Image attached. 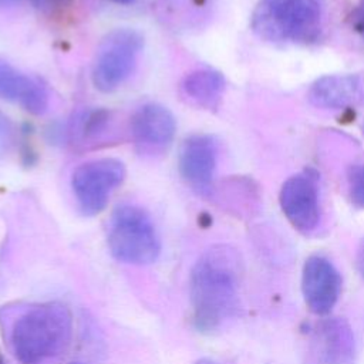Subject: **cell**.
<instances>
[{"instance_id":"1","label":"cell","mask_w":364,"mask_h":364,"mask_svg":"<svg viewBox=\"0 0 364 364\" xmlns=\"http://www.w3.org/2000/svg\"><path fill=\"white\" fill-rule=\"evenodd\" d=\"M242 260L228 245L205 250L192 267L189 296L198 331L213 333L232 320L240 303Z\"/></svg>"},{"instance_id":"2","label":"cell","mask_w":364,"mask_h":364,"mask_svg":"<svg viewBox=\"0 0 364 364\" xmlns=\"http://www.w3.org/2000/svg\"><path fill=\"white\" fill-rule=\"evenodd\" d=\"M73 336L70 309L58 301L28 307L11 324L10 344L21 364H43L64 353Z\"/></svg>"},{"instance_id":"3","label":"cell","mask_w":364,"mask_h":364,"mask_svg":"<svg viewBox=\"0 0 364 364\" xmlns=\"http://www.w3.org/2000/svg\"><path fill=\"white\" fill-rule=\"evenodd\" d=\"M107 239L112 256L124 263L149 264L161 252L159 237L149 215L135 205L115 208Z\"/></svg>"},{"instance_id":"4","label":"cell","mask_w":364,"mask_h":364,"mask_svg":"<svg viewBox=\"0 0 364 364\" xmlns=\"http://www.w3.org/2000/svg\"><path fill=\"white\" fill-rule=\"evenodd\" d=\"M321 0H262L256 16V28L274 37L309 41L321 27Z\"/></svg>"},{"instance_id":"5","label":"cell","mask_w":364,"mask_h":364,"mask_svg":"<svg viewBox=\"0 0 364 364\" xmlns=\"http://www.w3.org/2000/svg\"><path fill=\"white\" fill-rule=\"evenodd\" d=\"M144 38L134 28H115L100 43L92 63L94 85L109 92L118 88L134 71Z\"/></svg>"},{"instance_id":"6","label":"cell","mask_w":364,"mask_h":364,"mask_svg":"<svg viewBox=\"0 0 364 364\" xmlns=\"http://www.w3.org/2000/svg\"><path fill=\"white\" fill-rule=\"evenodd\" d=\"M124 178L125 166L114 158L94 159L80 165L73 172L71 188L81 210L85 215L100 213Z\"/></svg>"},{"instance_id":"7","label":"cell","mask_w":364,"mask_h":364,"mask_svg":"<svg viewBox=\"0 0 364 364\" xmlns=\"http://www.w3.org/2000/svg\"><path fill=\"white\" fill-rule=\"evenodd\" d=\"M301 291L311 313L328 314L340 297L341 276L328 259L310 256L301 272Z\"/></svg>"},{"instance_id":"8","label":"cell","mask_w":364,"mask_h":364,"mask_svg":"<svg viewBox=\"0 0 364 364\" xmlns=\"http://www.w3.org/2000/svg\"><path fill=\"white\" fill-rule=\"evenodd\" d=\"M176 131L172 112L161 104H145L131 118V134L142 152L156 154L165 151Z\"/></svg>"},{"instance_id":"9","label":"cell","mask_w":364,"mask_h":364,"mask_svg":"<svg viewBox=\"0 0 364 364\" xmlns=\"http://www.w3.org/2000/svg\"><path fill=\"white\" fill-rule=\"evenodd\" d=\"M280 205L286 218L297 230L309 233L318 225V193L311 178L297 175L287 179L280 192Z\"/></svg>"},{"instance_id":"10","label":"cell","mask_w":364,"mask_h":364,"mask_svg":"<svg viewBox=\"0 0 364 364\" xmlns=\"http://www.w3.org/2000/svg\"><path fill=\"white\" fill-rule=\"evenodd\" d=\"M216 168V146L210 136L193 135L188 138L179 154V171L183 179L199 193L212 189Z\"/></svg>"},{"instance_id":"11","label":"cell","mask_w":364,"mask_h":364,"mask_svg":"<svg viewBox=\"0 0 364 364\" xmlns=\"http://www.w3.org/2000/svg\"><path fill=\"white\" fill-rule=\"evenodd\" d=\"M0 97L20 104L31 114H43L48 107L46 87L6 61H0Z\"/></svg>"},{"instance_id":"12","label":"cell","mask_w":364,"mask_h":364,"mask_svg":"<svg viewBox=\"0 0 364 364\" xmlns=\"http://www.w3.org/2000/svg\"><path fill=\"white\" fill-rule=\"evenodd\" d=\"M361 97V82L355 75H328L313 84L309 91L311 104L323 108H344Z\"/></svg>"},{"instance_id":"13","label":"cell","mask_w":364,"mask_h":364,"mask_svg":"<svg viewBox=\"0 0 364 364\" xmlns=\"http://www.w3.org/2000/svg\"><path fill=\"white\" fill-rule=\"evenodd\" d=\"M223 78L212 70H196L188 74L182 82L183 94L195 104L213 108L223 91Z\"/></svg>"},{"instance_id":"14","label":"cell","mask_w":364,"mask_h":364,"mask_svg":"<svg viewBox=\"0 0 364 364\" xmlns=\"http://www.w3.org/2000/svg\"><path fill=\"white\" fill-rule=\"evenodd\" d=\"M109 112L102 108H91L80 112L73 125V135L75 139L85 142L98 138L107 128Z\"/></svg>"},{"instance_id":"15","label":"cell","mask_w":364,"mask_h":364,"mask_svg":"<svg viewBox=\"0 0 364 364\" xmlns=\"http://www.w3.org/2000/svg\"><path fill=\"white\" fill-rule=\"evenodd\" d=\"M350 195L357 206L364 208V165L355 166L350 173Z\"/></svg>"},{"instance_id":"16","label":"cell","mask_w":364,"mask_h":364,"mask_svg":"<svg viewBox=\"0 0 364 364\" xmlns=\"http://www.w3.org/2000/svg\"><path fill=\"white\" fill-rule=\"evenodd\" d=\"M13 142V124L0 109V156H3Z\"/></svg>"},{"instance_id":"17","label":"cell","mask_w":364,"mask_h":364,"mask_svg":"<svg viewBox=\"0 0 364 364\" xmlns=\"http://www.w3.org/2000/svg\"><path fill=\"white\" fill-rule=\"evenodd\" d=\"M33 3L44 11L58 13L70 7L73 0H33Z\"/></svg>"},{"instance_id":"18","label":"cell","mask_w":364,"mask_h":364,"mask_svg":"<svg viewBox=\"0 0 364 364\" xmlns=\"http://www.w3.org/2000/svg\"><path fill=\"white\" fill-rule=\"evenodd\" d=\"M354 27L358 31L360 37L364 40V0L360 3L354 13Z\"/></svg>"},{"instance_id":"19","label":"cell","mask_w":364,"mask_h":364,"mask_svg":"<svg viewBox=\"0 0 364 364\" xmlns=\"http://www.w3.org/2000/svg\"><path fill=\"white\" fill-rule=\"evenodd\" d=\"M20 3V0H0V7H11Z\"/></svg>"},{"instance_id":"20","label":"cell","mask_w":364,"mask_h":364,"mask_svg":"<svg viewBox=\"0 0 364 364\" xmlns=\"http://www.w3.org/2000/svg\"><path fill=\"white\" fill-rule=\"evenodd\" d=\"M196 364H218V363H215L212 360H208V358H203V360H199Z\"/></svg>"},{"instance_id":"21","label":"cell","mask_w":364,"mask_h":364,"mask_svg":"<svg viewBox=\"0 0 364 364\" xmlns=\"http://www.w3.org/2000/svg\"><path fill=\"white\" fill-rule=\"evenodd\" d=\"M115 3H119V4H131L134 0H114Z\"/></svg>"},{"instance_id":"22","label":"cell","mask_w":364,"mask_h":364,"mask_svg":"<svg viewBox=\"0 0 364 364\" xmlns=\"http://www.w3.org/2000/svg\"><path fill=\"white\" fill-rule=\"evenodd\" d=\"M0 364H6V363H4V358H3V355H1V351H0Z\"/></svg>"}]
</instances>
